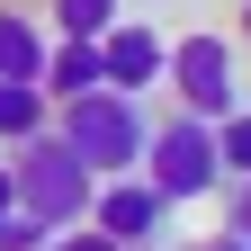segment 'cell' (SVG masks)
Segmentation results:
<instances>
[{"label":"cell","mask_w":251,"mask_h":251,"mask_svg":"<svg viewBox=\"0 0 251 251\" xmlns=\"http://www.w3.org/2000/svg\"><path fill=\"white\" fill-rule=\"evenodd\" d=\"M54 135L81 152L99 179H117V171H135L144 162V135H152V117H144V99L135 90H81V99H54Z\"/></svg>","instance_id":"obj_1"},{"label":"cell","mask_w":251,"mask_h":251,"mask_svg":"<svg viewBox=\"0 0 251 251\" xmlns=\"http://www.w3.org/2000/svg\"><path fill=\"white\" fill-rule=\"evenodd\" d=\"M135 171L162 188L171 206L215 198V188H225V162H215V126H206V117H188V108H171V117L144 135V162H135Z\"/></svg>","instance_id":"obj_2"},{"label":"cell","mask_w":251,"mask_h":251,"mask_svg":"<svg viewBox=\"0 0 251 251\" xmlns=\"http://www.w3.org/2000/svg\"><path fill=\"white\" fill-rule=\"evenodd\" d=\"M9 179H18V206L36 215V225H81V215H90V188H99V171H90L81 152H72V144L54 135V126L18 144Z\"/></svg>","instance_id":"obj_3"},{"label":"cell","mask_w":251,"mask_h":251,"mask_svg":"<svg viewBox=\"0 0 251 251\" xmlns=\"http://www.w3.org/2000/svg\"><path fill=\"white\" fill-rule=\"evenodd\" d=\"M162 81L179 90V108L188 117H225V108H242V54L215 36V27H198V36H171V54H162Z\"/></svg>","instance_id":"obj_4"},{"label":"cell","mask_w":251,"mask_h":251,"mask_svg":"<svg viewBox=\"0 0 251 251\" xmlns=\"http://www.w3.org/2000/svg\"><path fill=\"white\" fill-rule=\"evenodd\" d=\"M90 225H99L117 251H152V242H162V225H171V198H162L144 171H117V179L90 188Z\"/></svg>","instance_id":"obj_5"},{"label":"cell","mask_w":251,"mask_h":251,"mask_svg":"<svg viewBox=\"0 0 251 251\" xmlns=\"http://www.w3.org/2000/svg\"><path fill=\"white\" fill-rule=\"evenodd\" d=\"M162 54H171V36H162V27H152V18H108L99 27V81L108 90H135V99H144V90L152 81H162Z\"/></svg>","instance_id":"obj_6"},{"label":"cell","mask_w":251,"mask_h":251,"mask_svg":"<svg viewBox=\"0 0 251 251\" xmlns=\"http://www.w3.org/2000/svg\"><path fill=\"white\" fill-rule=\"evenodd\" d=\"M45 99H81L99 90V36H45Z\"/></svg>","instance_id":"obj_7"},{"label":"cell","mask_w":251,"mask_h":251,"mask_svg":"<svg viewBox=\"0 0 251 251\" xmlns=\"http://www.w3.org/2000/svg\"><path fill=\"white\" fill-rule=\"evenodd\" d=\"M45 126H54L45 81H9L0 72V144H27V135H45Z\"/></svg>","instance_id":"obj_8"},{"label":"cell","mask_w":251,"mask_h":251,"mask_svg":"<svg viewBox=\"0 0 251 251\" xmlns=\"http://www.w3.org/2000/svg\"><path fill=\"white\" fill-rule=\"evenodd\" d=\"M0 72H9V81H36L45 72V27L27 9H0Z\"/></svg>","instance_id":"obj_9"},{"label":"cell","mask_w":251,"mask_h":251,"mask_svg":"<svg viewBox=\"0 0 251 251\" xmlns=\"http://www.w3.org/2000/svg\"><path fill=\"white\" fill-rule=\"evenodd\" d=\"M215 162H225V179H251V108L215 117Z\"/></svg>","instance_id":"obj_10"},{"label":"cell","mask_w":251,"mask_h":251,"mask_svg":"<svg viewBox=\"0 0 251 251\" xmlns=\"http://www.w3.org/2000/svg\"><path fill=\"white\" fill-rule=\"evenodd\" d=\"M117 9H126V0H54V27H63V36H99Z\"/></svg>","instance_id":"obj_11"},{"label":"cell","mask_w":251,"mask_h":251,"mask_svg":"<svg viewBox=\"0 0 251 251\" xmlns=\"http://www.w3.org/2000/svg\"><path fill=\"white\" fill-rule=\"evenodd\" d=\"M36 251H117V242H108V233H99V225L81 215V225H54V233H45Z\"/></svg>","instance_id":"obj_12"},{"label":"cell","mask_w":251,"mask_h":251,"mask_svg":"<svg viewBox=\"0 0 251 251\" xmlns=\"http://www.w3.org/2000/svg\"><path fill=\"white\" fill-rule=\"evenodd\" d=\"M225 225L251 242V179H233V198H225Z\"/></svg>","instance_id":"obj_13"},{"label":"cell","mask_w":251,"mask_h":251,"mask_svg":"<svg viewBox=\"0 0 251 251\" xmlns=\"http://www.w3.org/2000/svg\"><path fill=\"white\" fill-rule=\"evenodd\" d=\"M188 251H251V242H242V233L225 225V233H198V242H188Z\"/></svg>","instance_id":"obj_14"},{"label":"cell","mask_w":251,"mask_h":251,"mask_svg":"<svg viewBox=\"0 0 251 251\" xmlns=\"http://www.w3.org/2000/svg\"><path fill=\"white\" fill-rule=\"evenodd\" d=\"M18 206V179H9V152H0V215Z\"/></svg>","instance_id":"obj_15"},{"label":"cell","mask_w":251,"mask_h":251,"mask_svg":"<svg viewBox=\"0 0 251 251\" xmlns=\"http://www.w3.org/2000/svg\"><path fill=\"white\" fill-rule=\"evenodd\" d=\"M242 45H251V0H242Z\"/></svg>","instance_id":"obj_16"}]
</instances>
